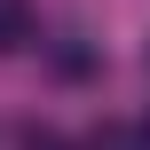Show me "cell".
<instances>
[{
  "label": "cell",
  "mask_w": 150,
  "mask_h": 150,
  "mask_svg": "<svg viewBox=\"0 0 150 150\" xmlns=\"http://www.w3.org/2000/svg\"><path fill=\"white\" fill-rule=\"evenodd\" d=\"M79 150H142V134H127V127H103V134H87Z\"/></svg>",
  "instance_id": "7a4b0ae2"
},
{
  "label": "cell",
  "mask_w": 150,
  "mask_h": 150,
  "mask_svg": "<svg viewBox=\"0 0 150 150\" xmlns=\"http://www.w3.org/2000/svg\"><path fill=\"white\" fill-rule=\"evenodd\" d=\"M40 40V16H32V0H0V55H24Z\"/></svg>",
  "instance_id": "6da1fadb"
},
{
  "label": "cell",
  "mask_w": 150,
  "mask_h": 150,
  "mask_svg": "<svg viewBox=\"0 0 150 150\" xmlns=\"http://www.w3.org/2000/svg\"><path fill=\"white\" fill-rule=\"evenodd\" d=\"M24 150H71V142H63V134H40V127H32V134H24Z\"/></svg>",
  "instance_id": "3957f363"
}]
</instances>
